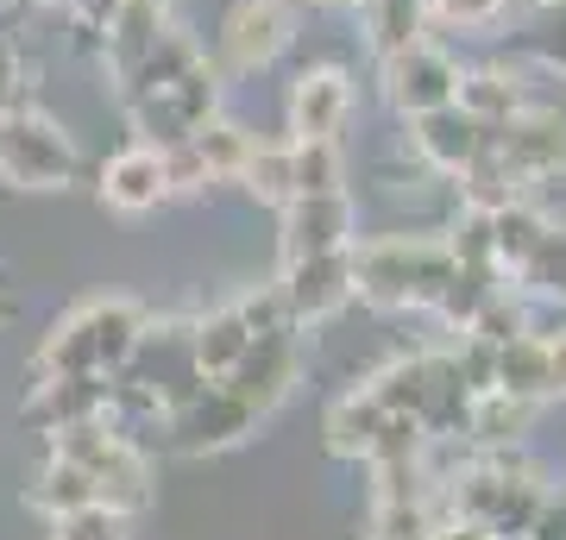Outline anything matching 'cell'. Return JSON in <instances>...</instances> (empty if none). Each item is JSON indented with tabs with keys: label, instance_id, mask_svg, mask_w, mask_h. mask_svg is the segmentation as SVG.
Segmentation results:
<instances>
[{
	"label": "cell",
	"instance_id": "1",
	"mask_svg": "<svg viewBox=\"0 0 566 540\" xmlns=\"http://www.w3.org/2000/svg\"><path fill=\"white\" fill-rule=\"evenodd\" d=\"M453 277L441 233H371L353 240V296L371 308H434Z\"/></svg>",
	"mask_w": 566,
	"mask_h": 540
},
{
	"label": "cell",
	"instance_id": "2",
	"mask_svg": "<svg viewBox=\"0 0 566 540\" xmlns=\"http://www.w3.org/2000/svg\"><path fill=\"white\" fill-rule=\"evenodd\" d=\"M145 315L133 301H88L76 315L51 327V340L39 346V378H114L139 359Z\"/></svg>",
	"mask_w": 566,
	"mask_h": 540
},
{
	"label": "cell",
	"instance_id": "3",
	"mask_svg": "<svg viewBox=\"0 0 566 540\" xmlns=\"http://www.w3.org/2000/svg\"><path fill=\"white\" fill-rule=\"evenodd\" d=\"M82 170L76 139L57 120H44L39 107L0 114V182L13 189H70Z\"/></svg>",
	"mask_w": 566,
	"mask_h": 540
},
{
	"label": "cell",
	"instance_id": "4",
	"mask_svg": "<svg viewBox=\"0 0 566 540\" xmlns=\"http://www.w3.org/2000/svg\"><path fill=\"white\" fill-rule=\"evenodd\" d=\"M296 39V13H290V0H233L214 25V70L221 76H259L271 63L290 51Z\"/></svg>",
	"mask_w": 566,
	"mask_h": 540
},
{
	"label": "cell",
	"instance_id": "5",
	"mask_svg": "<svg viewBox=\"0 0 566 540\" xmlns=\"http://www.w3.org/2000/svg\"><path fill=\"white\" fill-rule=\"evenodd\" d=\"M485 133H491V151L504 158V170L523 182V189L566 177V114L560 107L528 100L523 114H510L504 126H485Z\"/></svg>",
	"mask_w": 566,
	"mask_h": 540
},
{
	"label": "cell",
	"instance_id": "6",
	"mask_svg": "<svg viewBox=\"0 0 566 540\" xmlns=\"http://www.w3.org/2000/svg\"><path fill=\"white\" fill-rule=\"evenodd\" d=\"M303 378V327H277V333H259V340L240 352V364L214 378L233 402H245L252 415H271Z\"/></svg>",
	"mask_w": 566,
	"mask_h": 540
},
{
	"label": "cell",
	"instance_id": "7",
	"mask_svg": "<svg viewBox=\"0 0 566 540\" xmlns=\"http://www.w3.org/2000/svg\"><path fill=\"white\" fill-rule=\"evenodd\" d=\"M359 107V88H353V70L340 63H308L290 76V95H283V126L290 139H340L346 120Z\"/></svg>",
	"mask_w": 566,
	"mask_h": 540
},
{
	"label": "cell",
	"instance_id": "8",
	"mask_svg": "<svg viewBox=\"0 0 566 540\" xmlns=\"http://www.w3.org/2000/svg\"><path fill=\"white\" fill-rule=\"evenodd\" d=\"M385 70V100L403 114V120H416V114H428V107H447V100L460 95V57L453 51H441L434 39H416L409 51H397V57H378Z\"/></svg>",
	"mask_w": 566,
	"mask_h": 540
},
{
	"label": "cell",
	"instance_id": "9",
	"mask_svg": "<svg viewBox=\"0 0 566 540\" xmlns=\"http://www.w3.org/2000/svg\"><path fill=\"white\" fill-rule=\"evenodd\" d=\"M252 409L245 402H233L221 390V383H202L196 396H182L170 415H164V434H170V446H182V453H221V446H240L245 434H252Z\"/></svg>",
	"mask_w": 566,
	"mask_h": 540
},
{
	"label": "cell",
	"instance_id": "10",
	"mask_svg": "<svg viewBox=\"0 0 566 540\" xmlns=\"http://www.w3.org/2000/svg\"><path fill=\"white\" fill-rule=\"evenodd\" d=\"M283 214V258H322V252H346L359 240V208L346 189L334 195H290Z\"/></svg>",
	"mask_w": 566,
	"mask_h": 540
},
{
	"label": "cell",
	"instance_id": "11",
	"mask_svg": "<svg viewBox=\"0 0 566 540\" xmlns=\"http://www.w3.org/2000/svg\"><path fill=\"white\" fill-rule=\"evenodd\" d=\"M290 320H327L353 301V245L346 252H322V258H283V283H277Z\"/></svg>",
	"mask_w": 566,
	"mask_h": 540
},
{
	"label": "cell",
	"instance_id": "12",
	"mask_svg": "<svg viewBox=\"0 0 566 540\" xmlns=\"http://www.w3.org/2000/svg\"><path fill=\"white\" fill-rule=\"evenodd\" d=\"M479 145H485V126L472 120L465 107H453V100L409 120V151L422 158L428 177H460L465 163L479 158Z\"/></svg>",
	"mask_w": 566,
	"mask_h": 540
},
{
	"label": "cell",
	"instance_id": "13",
	"mask_svg": "<svg viewBox=\"0 0 566 540\" xmlns=\"http://www.w3.org/2000/svg\"><path fill=\"white\" fill-rule=\"evenodd\" d=\"M102 201L114 214H151L158 201H170V182H164V158L151 145H126L102 163Z\"/></svg>",
	"mask_w": 566,
	"mask_h": 540
},
{
	"label": "cell",
	"instance_id": "14",
	"mask_svg": "<svg viewBox=\"0 0 566 540\" xmlns=\"http://www.w3.org/2000/svg\"><path fill=\"white\" fill-rule=\"evenodd\" d=\"M102 409H107V378H39L32 402H25V427L57 434V427L95 421Z\"/></svg>",
	"mask_w": 566,
	"mask_h": 540
},
{
	"label": "cell",
	"instance_id": "15",
	"mask_svg": "<svg viewBox=\"0 0 566 540\" xmlns=\"http://www.w3.org/2000/svg\"><path fill=\"white\" fill-rule=\"evenodd\" d=\"M528 82L516 63H479V70H460V95H453V107H465L479 126H504L510 114H523L528 107Z\"/></svg>",
	"mask_w": 566,
	"mask_h": 540
},
{
	"label": "cell",
	"instance_id": "16",
	"mask_svg": "<svg viewBox=\"0 0 566 540\" xmlns=\"http://www.w3.org/2000/svg\"><path fill=\"white\" fill-rule=\"evenodd\" d=\"M252 340H259V333L245 327L240 308H214V315H202L196 327H189V364H196L208 383H214V378H227V371L240 364V352H245Z\"/></svg>",
	"mask_w": 566,
	"mask_h": 540
},
{
	"label": "cell",
	"instance_id": "17",
	"mask_svg": "<svg viewBox=\"0 0 566 540\" xmlns=\"http://www.w3.org/2000/svg\"><path fill=\"white\" fill-rule=\"evenodd\" d=\"M535 409H542V402L510 396V390H479V396H472V409H465V441L504 453V446H516L528 434Z\"/></svg>",
	"mask_w": 566,
	"mask_h": 540
},
{
	"label": "cell",
	"instance_id": "18",
	"mask_svg": "<svg viewBox=\"0 0 566 540\" xmlns=\"http://www.w3.org/2000/svg\"><path fill=\"white\" fill-rule=\"evenodd\" d=\"M353 13H359V32L378 57H397V51H409L416 39H428L422 0H353Z\"/></svg>",
	"mask_w": 566,
	"mask_h": 540
},
{
	"label": "cell",
	"instance_id": "19",
	"mask_svg": "<svg viewBox=\"0 0 566 540\" xmlns=\"http://www.w3.org/2000/svg\"><path fill=\"white\" fill-rule=\"evenodd\" d=\"M453 189H460V208H472V214H497V208H510V201L523 195V182L510 177L504 158L491 151V133H485V145H479V158L453 177Z\"/></svg>",
	"mask_w": 566,
	"mask_h": 540
},
{
	"label": "cell",
	"instance_id": "20",
	"mask_svg": "<svg viewBox=\"0 0 566 540\" xmlns=\"http://www.w3.org/2000/svg\"><path fill=\"white\" fill-rule=\"evenodd\" d=\"M491 390L547 402V340L542 333H510V340L497 346V383H491Z\"/></svg>",
	"mask_w": 566,
	"mask_h": 540
},
{
	"label": "cell",
	"instance_id": "21",
	"mask_svg": "<svg viewBox=\"0 0 566 540\" xmlns=\"http://www.w3.org/2000/svg\"><path fill=\"white\" fill-rule=\"evenodd\" d=\"M252 139H259V133H245V126L227 120V114H208V120L189 133V145H196V158H202L208 182H233V177H240V163H245V151H252Z\"/></svg>",
	"mask_w": 566,
	"mask_h": 540
},
{
	"label": "cell",
	"instance_id": "22",
	"mask_svg": "<svg viewBox=\"0 0 566 540\" xmlns=\"http://www.w3.org/2000/svg\"><path fill=\"white\" fill-rule=\"evenodd\" d=\"M346 189L340 139H290V195H334Z\"/></svg>",
	"mask_w": 566,
	"mask_h": 540
},
{
	"label": "cell",
	"instance_id": "23",
	"mask_svg": "<svg viewBox=\"0 0 566 540\" xmlns=\"http://www.w3.org/2000/svg\"><path fill=\"white\" fill-rule=\"evenodd\" d=\"M378 427H385V409L365 396V390H353V396H340L327 409V446H334L340 459H365L371 441H378Z\"/></svg>",
	"mask_w": 566,
	"mask_h": 540
},
{
	"label": "cell",
	"instance_id": "24",
	"mask_svg": "<svg viewBox=\"0 0 566 540\" xmlns=\"http://www.w3.org/2000/svg\"><path fill=\"white\" fill-rule=\"evenodd\" d=\"M542 233H547V214H535V208H528V195H516L510 208H497V214H491V258H497V271L510 277V271L535 252V240H542Z\"/></svg>",
	"mask_w": 566,
	"mask_h": 540
},
{
	"label": "cell",
	"instance_id": "25",
	"mask_svg": "<svg viewBox=\"0 0 566 540\" xmlns=\"http://www.w3.org/2000/svg\"><path fill=\"white\" fill-rule=\"evenodd\" d=\"M233 182L252 201H264V208H283L290 201V139H252V151H245Z\"/></svg>",
	"mask_w": 566,
	"mask_h": 540
},
{
	"label": "cell",
	"instance_id": "26",
	"mask_svg": "<svg viewBox=\"0 0 566 540\" xmlns=\"http://www.w3.org/2000/svg\"><path fill=\"white\" fill-rule=\"evenodd\" d=\"M25 502H32L39 516L57 521V516H70V509H88V502H95V478H88V472H76V465L51 459V465L39 472V478H32Z\"/></svg>",
	"mask_w": 566,
	"mask_h": 540
},
{
	"label": "cell",
	"instance_id": "27",
	"mask_svg": "<svg viewBox=\"0 0 566 540\" xmlns=\"http://www.w3.org/2000/svg\"><path fill=\"white\" fill-rule=\"evenodd\" d=\"M434 497H378L371 540H434Z\"/></svg>",
	"mask_w": 566,
	"mask_h": 540
},
{
	"label": "cell",
	"instance_id": "28",
	"mask_svg": "<svg viewBox=\"0 0 566 540\" xmlns=\"http://www.w3.org/2000/svg\"><path fill=\"white\" fill-rule=\"evenodd\" d=\"M523 51L542 63L547 76H566V0H547V7H535V13H528Z\"/></svg>",
	"mask_w": 566,
	"mask_h": 540
},
{
	"label": "cell",
	"instance_id": "29",
	"mask_svg": "<svg viewBox=\"0 0 566 540\" xmlns=\"http://www.w3.org/2000/svg\"><path fill=\"white\" fill-rule=\"evenodd\" d=\"M57 540H126V516H114L107 502L70 509V516H57Z\"/></svg>",
	"mask_w": 566,
	"mask_h": 540
},
{
	"label": "cell",
	"instance_id": "30",
	"mask_svg": "<svg viewBox=\"0 0 566 540\" xmlns=\"http://www.w3.org/2000/svg\"><path fill=\"white\" fill-rule=\"evenodd\" d=\"M504 7H510V0H434V7H428V20L460 25V32H485V25L504 20Z\"/></svg>",
	"mask_w": 566,
	"mask_h": 540
},
{
	"label": "cell",
	"instance_id": "31",
	"mask_svg": "<svg viewBox=\"0 0 566 540\" xmlns=\"http://www.w3.org/2000/svg\"><path fill=\"white\" fill-rule=\"evenodd\" d=\"M13 107H32V95H25L20 44H13V32L0 25V114H13Z\"/></svg>",
	"mask_w": 566,
	"mask_h": 540
},
{
	"label": "cell",
	"instance_id": "32",
	"mask_svg": "<svg viewBox=\"0 0 566 540\" xmlns=\"http://www.w3.org/2000/svg\"><path fill=\"white\" fill-rule=\"evenodd\" d=\"M120 7H126V0H63V13L76 20V39H82V44H102L107 20H114Z\"/></svg>",
	"mask_w": 566,
	"mask_h": 540
},
{
	"label": "cell",
	"instance_id": "33",
	"mask_svg": "<svg viewBox=\"0 0 566 540\" xmlns=\"http://www.w3.org/2000/svg\"><path fill=\"white\" fill-rule=\"evenodd\" d=\"M528 540H566V497H542V509L528 521Z\"/></svg>",
	"mask_w": 566,
	"mask_h": 540
},
{
	"label": "cell",
	"instance_id": "34",
	"mask_svg": "<svg viewBox=\"0 0 566 540\" xmlns=\"http://www.w3.org/2000/svg\"><path fill=\"white\" fill-rule=\"evenodd\" d=\"M434 540H497V528L479 516H447L441 528H434Z\"/></svg>",
	"mask_w": 566,
	"mask_h": 540
},
{
	"label": "cell",
	"instance_id": "35",
	"mask_svg": "<svg viewBox=\"0 0 566 540\" xmlns=\"http://www.w3.org/2000/svg\"><path fill=\"white\" fill-rule=\"evenodd\" d=\"M547 396H566V327L547 333Z\"/></svg>",
	"mask_w": 566,
	"mask_h": 540
},
{
	"label": "cell",
	"instance_id": "36",
	"mask_svg": "<svg viewBox=\"0 0 566 540\" xmlns=\"http://www.w3.org/2000/svg\"><path fill=\"white\" fill-rule=\"evenodd\" d=\"M315 7H353V0H315Z\"/></svg>",
	"mask_w": 566,
	"mask_h": 540
},
{
	"label": "cell",
	"instance_id": "37",
	"mask_svg": "<svg viewBox=\"0 0 566 540\" xmlns=\"http://www.w3.org/2000/svg\"><path fill=\"white\" fill-rule=\"evenodd\" d=\"M7 315H13V301H7V296H0V320H7Z\"/></svg>",
	"mask_w": 566,
	"mask_h": 540
},
{
	"label": "cell",
	"instance_id": "38",
	"mask_svg": "<svg viewBox=\"0 0 566 540\" xmlns=\"http://www.w3.org/2000/svg\"><path fill=\"white\" fill-rule=\"evenodd\" d=\"M39 7H63V0H39Z\"/></svg>",
	"mask_w": 566,
	"mask_h": 540
},
{
	"label": "cell",
	"instance_id": "39",
	"mask_svg": "<svg viewBox=\"0 0 566 540\" xmlns=\"http://www.w3.org/2000/svg\"><path fill=\"white\" fill-rule=\"evenodd\" d=\"M422 7H434V0H422Z\"/></svg>",
	"mask_w": 566,
	"mask_h": 540
}]
</instances>
